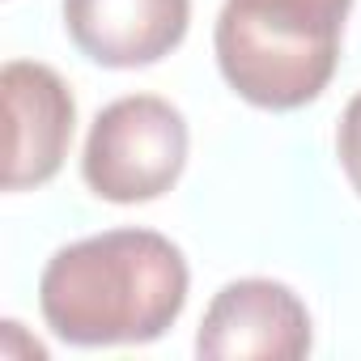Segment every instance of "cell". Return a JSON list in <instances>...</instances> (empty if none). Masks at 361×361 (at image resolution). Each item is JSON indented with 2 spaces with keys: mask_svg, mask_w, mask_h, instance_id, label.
Returning a JSON list of instances; mask_svg holds the SVG:
<instances>
[{
  "mask_svg": "<svg viewBox=\"0 0 361 361\" xmlns=\"http://www.w3.org/2000/svg\"><path fill=\"white\" fill-rule=\"evenodd\" d=\"M188 259L157 230H106L60 247L39 281L47 327L77 348L149 344L188 306Z\"/></svg>",
  "mask_w": 361,
  "mask_h": 361,
  "instance_id": "obj_1",
  "label": "cell"
},
{
  "mask_svg": "<svg viewBox=\"0 0 361 361\" xmlns=\"http://www.w3.org/2000/svg\"><path fill=\"white\" fill-rule=\"evenodd\" d=\"M348 9L353 0H226L217 68L251 106L298 111L327 90Z\"/></svg>",
  "mask_w": 361,
  "mask_h": 361,
  "instance_id": "obj_2",
  "label": "cell"
},
{
  "mask_svg": "<svg viewBox=\"0 0 361 361\" xmlns=\"http://www.w3.org/2000/svg\"><path fill=\"white\" fill-rule=\"evenodd\" d=\"M188 166V119L157 94H128L98 111L81 174L98 200L145 204L166 196Z\"/></svg>",
  "mask_w": 361,
  "mask_h": 361,
  "instance_id": "obj_3",
  "label": "cell"
},
{
  "mask_svg": "<svg viewBox=\"0 0 361 361\" xmlns=\"http://www.w3.org/2000/svg\"><path fill=\"white\" fill-rule=\"evenodd\" d=\"M196 353L213 361H298L310 353V310L281 281H230L204 310Z\"/></svg>",
  "mask_w": 361,
  "mask_h": 361,
  "instance_id": "obj_4",
  "label": "cell"
},
{
  "mask_svg": "<svg viewBox=\"0 0 361 361\" xmlns=\"http://www.w3.org/2000/svg\"><path fill=\"white\" fill-rule=\"evenodd\" d=\"M0 90H5V111H9L5 192L43 188L60 174L73 145V123H77L73 90L56 68L35 60L5 64Z\"/></svg>",
  "mask_w": 361,
  "mask_h": 361,
  "instance_id": "obj_5",
  "label": "cell"
},
{
  "mask_svg": "<svg viewBox=\"0 0 361 361\" xmlns=\"http://www.w3.org/2000/svg\"><path fill=\"white\" fill-rule=\"evenodd\" d=\"M192 0H64L68 39L102 68H145L188 35Z\"/></svg>",
  "mask_w": 361,
  "mask_h": 361,
  "instance_id": "obj_6",
  "label": "cell"
},
{
  "mask_svg": "<svg viewBox=\"0 0 361 361\" xmlns=\"http://www.w3.org/2000/svg\"><path fill=\"white\" fill-rule=\"evenodd\" d=\"M336 153H340V166H344V174H348L353 192L361 196V94H353V102H348L344 115H340Z\"/></svg>",
  "mask_w": 361,
  "mask_h": 361,
  "instance_id": "obj_7",
  "label": "cell"
}]
</instances>
